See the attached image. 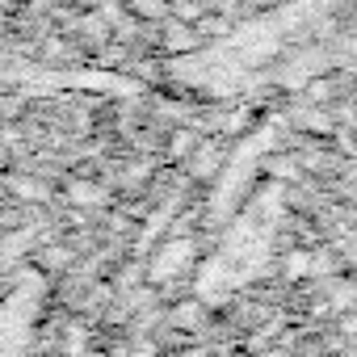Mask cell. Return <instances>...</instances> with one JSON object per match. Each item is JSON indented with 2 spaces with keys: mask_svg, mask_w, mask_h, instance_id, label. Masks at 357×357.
<instances>
[{
  "mask_svg": "<svg viewBox=\"0 0 357 357\" xmlns=\"http://www.w3.org/2000/svg\"><path fill=\"white\" fill-rule=\"evenodd\" d=\"M72 198H76V202H97L101 194H97V190H89V185H76V190H72Z\"/></svg>",
  "mask_w": 357,
  "mask_h": 357,
  "instance_id": "7a4b0ae2",
  "label": "cell"
},
{
  "mask_svg": "<svg viewBox=\"0 0 357 357\" xmlns=\"http://www.w3.org/2000/svg\"><path fill=\"white\" fill-rule=\"evenodd\" d=\"M311 269V257H290V278H303Z\"/></svg>",
  "mask_w": 357,
  "mask_h": 357,
  "instance_id": "6da1fadb",
  "label": "cell"
}]
</instances>
